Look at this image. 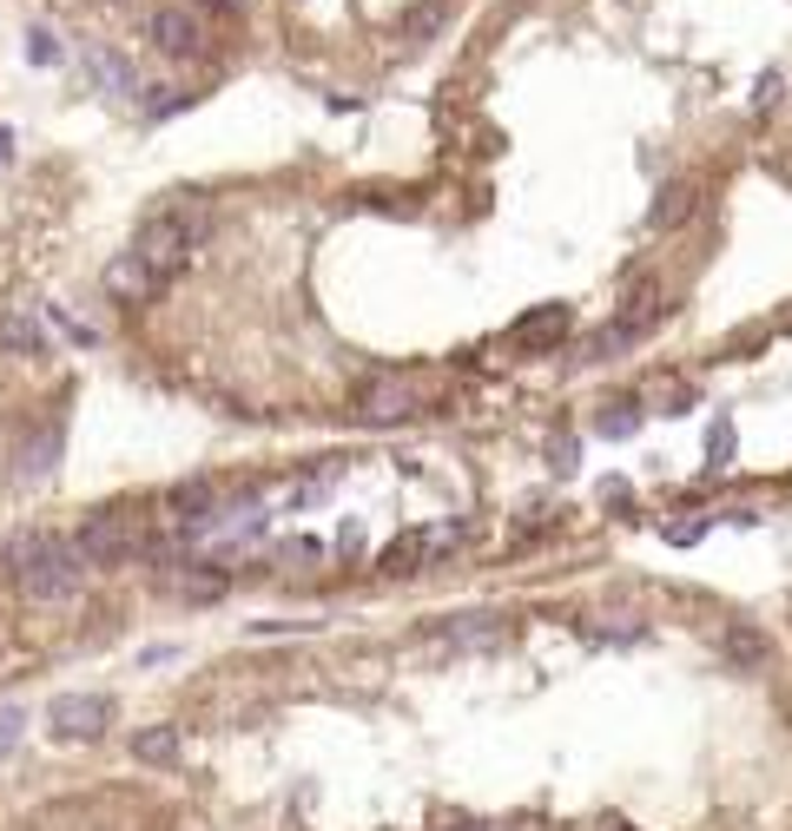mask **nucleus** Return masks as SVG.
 <instances>
[{"mask_svg": "<svg viewBox=\"0 0 792 831\" xmlns=\"http://www.w3.org/2000/svg\"><path fill=\"white\" fill-rule=\"evenodd\" d=\"M179 753H186L179 726H145V732H132V759H139V766H179Z\"/></svg>", "mask_w": 792, "mask_h": 831, "instance_id": "4468645a", "label": "nucleus"}, {"mask_svg": "<svg viewBox=\"0 0 792 831\" xmlns=\"http://www.w3.org/2000/svg\"><path fill=\"white\" fill-rule=\"evenodd\" d=\"M297 627H310V621H252V634H297Z\"/></svg>", "mask_w": 792, "mask_h": 831, "instance_id": "a878e982", "label": "nucleus"}, {"mask_svg": "<svg viewBox=\"0 0 792 831\" xmlns=\"http://www.w3.org/2000/svg\"><path fill=\"white\" fill-rule=\"evenodd\" d=\"M562 337H569V304H541L515 323V344H528V350H554Z\"/></svg>", "mask_w": 792, "mask_h": 831, "instance_id": "f8f14e48", "label": "nucleus"}, {"mask_svg": "<svg viewBox=\"0 0 792 831\" xmlns=\"http://www.w3.org/2000/svg\"><path fill=\"white\" fill-rule=\"evenodd\" d=\"M27 60H34V66H60V34H53V27H34V34H27Z\"/></svg>", "mask_w": 792, "mask_h": 831, "instance_id": "aec40b11", "label": "nucleus"}, {"mask_svg": "<svg viewBox=\"0 0 792 831\" xmlns=\"http://www.w3.org/2000/svg\"><path fill=\"white\" fill-rule=\"evenodd\" d=\"M727 653L740 660V667H766V653H772V647H766V634H759V627H727Z\"/></svg>", "mask_w": 792, "mask_h": 831, "instance_id": "a211bd4d", "label": "nucleus"}, {"mask_svg": "<svg viewBox=\"0 0 792 831\" xmlns=\"http://www.w3.org/2000/svg\"><path fill=\"white\" fill-rule=\"evenodd\" d=\"M462 831H483V824H462Z\"/></svg>", "mask_w": 792, "mask_h": 831, "instance_id": "c85d7f7f", "label": "nucleus"}, {"mask_svg": "<svg viewBox=\"0 0 792 831\" xmlns=\"http://www.w3.org/2000/svg\"><path fill=\"white\" fill-rule=\"evenodd\" d=\"M8 152H14V132H0V165H8Z\"/></svg>", "mask_w": 792, "mask_h": 831, "instance_id": "bb28decb", "label": "nucleus"}, {"mask_svg": "<svg viewBox=\"0 0 792 831\" xmlns=\"http://www.w3.org/2000/svg\"><path fill=\"white\" fill-rule=\"evenodd\" d=\"M73 554L87 567H126L132 554H145V535H139V522L126 509H100V515H87V528L73 535Z\"/></svg>", "mask_w": 792, "mask_h": 831, "instance_id": "7ed1b4c3", "label": "nucleus"}, {"mask_svg": "<svg viewBox=\"0 0 792 831\" xmlns=\"http://www.w3.org/2000/svg\"><path fill=\"white\" fill-rule=\"evenodd\" d=\"M278 561H291V567H310V561H324V541L297 535V541H284V548H278Z\"/></svg>", "mask_w": 792, "mask_h": 831, "instance_id": "412c9836", "label": "nucleus"}, {"mask_svg": "<svg viewBox=\"0 0 792 831\" xmlns=\"http://www.w3.org/2000/svg\"><path fill=\"white\" fill-rule=\"evenodd\" d=\"M158 291H166V284H158L132 252H119V258L106 265V297H113V304H152Z\"/></svg>", "mask_w": 792, "mask_h": 831, "instance_id": "1a4fd4ad", "label": "nucleus"}, {"mask_svg": "<svg viewBox=\"0 0 792 831\" xmlns=\"http://www.w3.org/2000/svg\"><path fill=\"white\" fill-rule=\"evenodd\" d=\"M469 535H475L469 522H436V528H423V561H443V554H456Z\"/></svg>", "mask_w": 792, "mask_h": 831, "instance_id": "f3484780", "label": "nucleus"}, {"mask_svg": "<svg viewBox=\"0 0 792 831\" xmlns=\"http://www.w3.org/2000/svg\"><path fill=\"white\" fill-rule=\"evenodd\" d=\"M727 449H733V423H713V430H706V456H713V469H727Z\"/></svg>", "mask_w": 792, "mask_h": 831, "instance_id": "5701e85b", "label": "nucleus"}, {"mask_svg": "<svg viewBox=\"0 0 792 831\" xmlns=\"http://www.w3.org/2000/svg\"><path fill=\"white\" fill-rule=\"evenodd\" d=\"M47 350V330L34 310H8L0 317V357H40Z\"/></svg>", "mask_w": 792, "mask_h": 831, "instance_id": "ddd939ff", "label": "nucleus"}, {"mask_svg": "<svg viewBox=\"0 0 792 831\" xmlns=\"http://www.w3.org/2000/svg\"><path fill=\"white\" fill-rule=\"evenodd\" d=\"M21 726H27V713H21V706H8V713H0V759L14 753V739H21Z\"/></svg>", "mask_w": 792, "mask_h": 831, "instance_id": "b1692460", "label": "nucleus"}, {"mask_svg": "<svg viewBox=\"0 0 792 831\" xmlns=\"http://www.w3.org/2000/svg\"><path fill=\"white\" fill-rule=\"evenodd\" d=\"M700 535H706V522H674L667 528V541H700Z\"/></svg>", "mask_w": 792, "mask_h": 831, "instance_id": "393cba45", "label": "nucleus"}, {"mask_svg": "<svg viewBox=\"0 0 792 831\" xmlns=\"http://www.w3.org/2000/svg\"><path fill=\"white\" fill-rule=\"evenodd\" d=\"M212 502H218V488H212L205 475H192V482H179V488L166 495V509L179 515V528H186V522H199V515H212Z\"/></svg>", "mask_w": 792, "mask_h": 831, "instance_id": "2eb2a0df", "label": "nucleus"}, {"mask_svg": "<svg viewBox=\"0 0 792 831\" xmlns=\"http://www.w3.org/2000/svg\"><path fill=\"white\" fill-rule=\"evenodd\" d=\"M205 231H212V212H205V199H192V192H179L173 205H158L145 225H139V238H132V258L158 278V284H173L192 258H199V244H205Z\"/></svg>", "mask_w": 792, "mask_h": 831, "instance_id": "f257e3e1", "label": "nucleus"}, {"mask_svg": "<svg viewBox=\"0 0 792 831\" xmlns=\"http://www.w3.org/2000/svg\"><path fill=\"white\" fill-rule=\"evenodd\" d=\"M173 567L179 574H166V580H173V595H186V601H218L231 588V574L218 561H173Z\"/></svg>", "mask_w": 792, "mask_h": 831, "instance_id": "9d476101", "label": "nucleus"}, {"mask_svg": "<svg viewBox=\"0 0 792 831\" xmlns=\"http://www.w3.org/2000/svg\"><path fill=\"white\" fill-rule=\"evenodd\" d=\"M212 8H238V0H212Z\"/></svg>", "mask_w": 792, "mask_h": 831, "instance_id": "cd10ccee", "label": "nucleus"}, {"mask_svg": "<svg viewBox=\"0 0 792 831\" xmlns=\"http://www.w3.org/2000/svg\"><path fill=\"white\" fill-rule=\"evenodd\" d=\"M79 60H87V73H93V87L100 93H113V100H132L139 93V73H132V60L126 53H113V47H79Z\"/></svg>", "mask_w": 792, "mask_h": 831, "instance_id": "6e6552de", "label": "nucleus"}, {"mask_svg": "<svg viewBox=\"0 0 792 831\" xmlns=\"http://www.w3.org/2000/svg\"><path fill=\"white\" fill-rule=\"evenodd\" d=\"M53 462H60V416H53V423H40V430L21 443L14 475H21V482H47V475H53Z\"/></svg>", "mask_w": 792, "mask_h": 831, "instance_id": "9b49d317", "label": "nucleus"}, {"mask_svg": "<svg viewBox=\"0 0 792 831\" xmlns=\"http://www.w3.org/2000/svg\"><path fill=\"white\" fill-rule=\"evenodd\" d=\"M145 34H152V47L166 53V60H192V53L205 47V27H199V14H186V8H158V14L145 21Z\"/></svg>", "mask_w": 792, "mask_h": 831, "instance_id": "0eeeda50", "label": "nucleus"}, {"mask_svg": "<svg viewBox=\"0 0 792 831\" xmlns=\"http://www.w3.org/2000/svg\"><path fill=\"white\" fill-rule=\"evenodd\" d=\"M106 726H113V700H106V693H60V700L47 706V732L66 739V745H73V739H100Z\"/></svg>", "mask_w": 792, "mask_h": 831, "instance_id": "20e7f679", "label": "nucleus"}, {"mask_svg": "<svg viewBox=\"0 0 792 831\" xmlns=\"http://www.w3.org/2000/svg\"><path fill=\"white\" fill-rule=\"evenodd\" d=\"M502 640H509V614H496V608L456 614V621L443 627V647H449V653H496Z\"/></svg>", "mask_w": 792, "mask_h": 831, "instance_id": "423d86ee", "label": "nucleus"}, {"mask_svg": "<svg viewBox=\"0 0 792 831\" xmlns=\"http://www.w3.org/2000/svg\"><path fill=\"white\" fill-rule=\"evenodd\" d=\"M436 27H443V0H430V8H410V21H404V34H410V40L436 34Z\"/></svg>", "mask_w": 792, "mask_h": 831, "instance_id": "4be33fe9", "label": "nucleus"}, {"mask_svg": "<svg viewBox=\"0 0 792 831\" xmlns=\"http://www.w3.org/2000/svg\"><path fill=\"white\" fill-rule=\"evenodd\" d=\"M79 580H87V561L73 554L66 535H47V548L21 567V595L40 601V608H53V601H73L79 595Z\"/></svg>", "mask_w": 792, "mask_h": 831, "instance_id": "f03ea898", "label": "nucleus"}, {"mask_svg": "<svg viewBox=\"0 0 792 831\" xmlns=\"http://www.w3.org/2000/svg\"><path fill=\"white\" fill-rule=\"evenodd\" d=\"M357 416L363 423H404V416H417V383L410 376H370L357 389Z\"/></svg>", "mask_w": 792, "mask_h": 831, "instance_id": "39448f33", "label": "nucleus"}, {"mask_svg": "<svg viewBox=\"0 0 792 831\" xmlns=\"http://www.w3.org/2000/svg\"><path fill=\"white\" fill-rule=\"evenodd\" d=\"M40 548H47V528H27V535H14L8 548H0V580H21V567H27Z\"/></svg>", "mask_w": 792, "mask_h": 831, "instance_id": "dca6fc26", "label": "nucleus"}, {"mask_svg": "<svg viewBox=\"0 0 792 831\" xmlns=\"http://www.w3.org/2000/svg\"><path fill=\"white\" fill-rule=\"evenodd\" d=\"M417 561H423V528H410L404 541H389V554H383V574H417Z\"/></svg>", "mask_w": 792, "mask_h": 831, "instance_id": "6ab92c4d", "label": "nucleus"}]
</instances>
